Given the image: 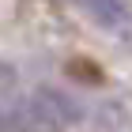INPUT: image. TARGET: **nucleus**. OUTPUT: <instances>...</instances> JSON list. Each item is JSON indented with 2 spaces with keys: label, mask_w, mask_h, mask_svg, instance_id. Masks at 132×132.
Listing matches in <instances>:
<instances>
[{
  "label": "nucleus",
  "mask_w": 132,
  "mask_h": 132,
  "mask_svg": "<svg viewBox=\"0 0 132 132\" xmlns=\"http://www.w3.org/2000/svg\"><path fill=\"white\" fill-rule=\"evenodd\" d=\"M68 4L79 8L91 23H98L102 30H125V27L132 23L125 0H68Z\"/></svg>",
  "instance_id": "f257e3e1"
}]
</instances>
